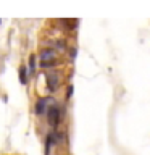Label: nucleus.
<instances>
[{"instance_id": "f257e3e1", "label": "nucleus", "mask_w": 150, "mask_h": 155, "mask_svg": "<svg viewBox=\"0 0 150 155\" xmlns=\"http://www.w3.org/2000/svg\"><path fill=\"white\" fill-rule=\"evenodd\" d=\"M58 121H60V110H58L57 105H52L50 110H48V123L52 126H57Z\"/></svg>"}, {"instance_id": "f03ea898", "label": "nucleus", "mask_w": 150, "mask_h": 155, "mask_svg": "<svg viewBox=\"0 0 150 155\" xmlns=\"http://www.w3.org/2000/svg\"><path fill=\"white\" fill-rule=\"evenodd\" d=\"M58 84H60V79H58L57 74H50L47 76V87L50 92H55L58 89Z\"/></svg>"}, {"instance_id": "7ed1b4c3", "label": "nucleus", "mask_w": 150, "mask_h": 155, "mask_svg": "<svg viewBox=\"0 0 150 155\" xmlns=\"http://www.w3.org/2000/svg\"><path fill=\"white\" fill-rule=\"evenodd\" d=\"M48 102H53V100L48 99V97H42V99L37 100V104H36V113L37 115H42L44 111H45V107H47Z\"/></svg>"}, {"instance_id": "20e7f679", "label": "nucleus", "mask_w": 150, "mask_h": 155, "mask_svg": "<svg viewBox=\"0 0 150 155\" xmlns=\"http://www.w3.org/2000/svg\"><path fill=\"white\" fill-rule=\"evenodd\" d=\"M55 58V52L52 48H47V50H42L41 52V61L45 63V61H52Z\"/></svg>"}, {"instance_id": "39448f33", "label": "nucleus", "mask_w": 150, "mask_h": 155, "mask_svg": "<svg viewBox=\"0 0 150 155\" xmlns=\"http://www.w3.org/2000/svg\"><path fill=\"white\" fill-rule=\"evenodd\" d=\"M34 70H36V57L31 55L29 57V74H32Z\"/></svg>"}, {"instance_id": "423d86ee", "label": "nucleus", "mask_w": 150, "mask_h": 155, "mask_svg": "<svg viewBox=\"0 0 150 155\" xmlns=\"http://www.w3.org/2000/svg\"><path fill=\"white\" fill-rule=\"evenodd\" d=\"M19 81H21V84H26V66L19 68Z\"/></svg>"}, {"instance_id": "0eeeda50", "label": "nucleus", "mask_w": 150, "mask_h": 155, "mask_svg": "<svg viewBox=\"0 0 150 155\" xmlns=\"http://www.w3.org/2000/svg\"><path fill=\"white\" fill-rule=\"evenodd\" d=\"M55 65V60H52V61H45V63H42V68H50V66H53Z\"/></svg>"}, {"instance_id": "6e6552de", "label": "nucleus", "mask_w": 150, "mask_h": 155, "mask_svg": "<svg viewBox=\"0 0 150 155\" xmlns=\"http://www.w3.org/2000/svg\"><path fill=\"white\" fill-rule=\"evenodd\" d=\"M71 94H73V86L68 87V97H71Z\"/></svg>"}, {"instance_id": "1a4fd4ad", "label": "nucleus", "mask_w": 150, "mask_h": 155, "mask_svg": "<svg viewBox=\"0 0 150 155\" xmlns=\"http://www.w3.org/2000/svg\"><path fill=\"white\" fill-rule=\"evenodd\" d=\"M0 23H2V19H0Z\"/></svg>"}]
</instances>
